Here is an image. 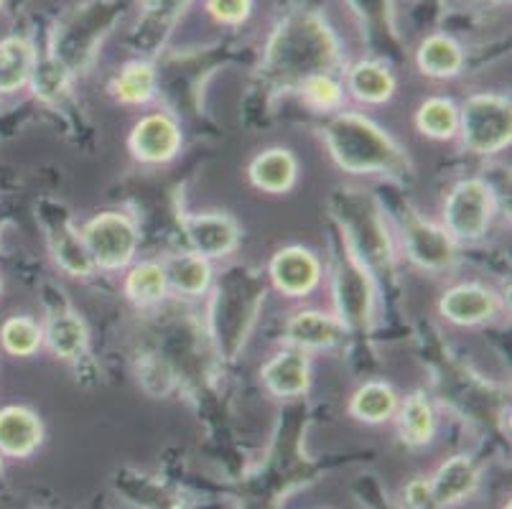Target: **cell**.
I'll return each mask as SVG.
<instances>
[{
	"label": "cell",
	"mask_w": 512,
	"mask_h": 509,
	"mask_svg": "<svg viewBox=\"0 0 512 509\" xmlns=\"http://www.w3.org/2000/svg\"><path fill=\"white\" fill-rule=\"evenodd\" d=\"M344 64L342 44L327 16L311 8L291 11L265 41L260 74L273 90L296 92L314 74H337Z\"/></svg>",
	"instance_id": "6da1fadb"
},
{
	"label": "cell",
	"mask_w": 512,
	"mask_h": 509,
	"mask_svg": "<svg viewBox=\"0 0 512 509\" xmlns=\"http://www.w3.org/2000/svg\"><path fill=\"white\" fill-rule=\"evenodd\" d=\"M324 143L347 174L406 176L411 168L398 140L362 112H334L324 125Z\"/></svg>",
	"instance_id": "7a4b0ae2"
},
{
	"label": "cell",
	"mask_w": 512,
	"mask_h": 509,
	"mask_svg": "<svg viewBox=\"0 0 512 509\" xmlns=\"http://www.w3.org/2000/svg\"><path fill=\"white\" fill-rule=\"evenodd\" d=\"M332 212L344 232V247L372 275H388L395 263V250L380 204L365 191H337Z\"/></svg>",
	"instance_id": "3957f363"
},
{
	"label": "cell",
	"mask_w": 512,
	"mask_h": 509,
	"mask_svg": "<svg viewBox=\"0 0 512 509\" xmlns=\"http://www.w3.org/2000/svg\"><path fill=\"white\" fill-rule=\"evenodd\" d=\"M230 275L232 278L222 283L214 298V339L227 359L235 357L237 349L248 339L265 291L260 280L245 270Z\"/></svg>",
	"instance_id": "277c9868"
},
{
	"label": "cell",
	"mask_w": 512,
	"mask_h": 509,
	"mask_svg": "<svg viewBox=\"0 0 512 509\" xmlns=\"http://www.w3.org/2000/svg\"><path fill=\"white\" fill-rule=\"evenodd\" d=\"M459 138L469 153L495 156L512 143L510 97L477 92L459 107Z\"/></svg>",
	"instance_id": "5b68a950"
},
{
	"label": "cell",
	"mask_w": 512,
	"mask_h": 509,
	"mask_svg": "<svg viewBox=\"0 0 512 509\" xmlns=\"http://www.w3.org/2000/svg\"><path fill=\"white\" fill-rule=\"evenodd\" d=\"M82 242L90 252L95 270H125L136 260L141 235L136 222L123 212H100L82 224Z\"/></svg>",
	"instance_id": "8992f818"
},
{
	"label": "cell",
	"mask_w": 512,
	"mask_h": 509,
	"mask_svg": "<svg viewBox=\"0 0 512 509\" xmlns=\"http://www.w3.org/2000/svg\"><path fill=\"white\" fill-rule=\"evenodd\" d=\"M495 191L484 179H462L444 202V230L456 242H479L495 217Z\"/></svg>",
	"instance_id": "52a82bcc"
},
{
	"label": "cell",
	"mask_w": 512,
	"mask_h": 509,
	"mask_svg": "<svg viewBox=\"0 0 512 509\" xmlns=\"http://www.w3.org/2000/svg\"><path fill=\"white\" fill-rule=\"evenodd\" d=\"M334 303L342 324L352 329H370L375 316V283L372 273L344 247L334 270Z\"/></svg>",
	"instance_id": "ba28073f"
},
{
	"label": "cell",
	"mask_w": 512,
	"mask_h": 509,
	"mask_svg": "<svg viewBox=\"0 0 512 509\" xmlns=\"http://www.w3.org/2000/svg\"><path fill=\"white\" fill-rule=\"evenodd\" d=\"M403 247L413 265L428 273H444L459 260V242L444 230V224H434L418 214L403 219Z\"/></svg>",
	"instance_id": "9c48e42d"
},
{
	"label": "cell",
	"mask_w": 512,
	"mask_h": 509,
	"mask_svg": "<svg viewBox=\"0 0 512 509\" xmlns=\"http://www.w3.org/2000/svg\"><path fill=\"white\" fill-rule=\"evenodd\" d=\"M268 278L286 298H306L321 283V260L304 245L281 247L268 263Z\"/></svg>",
	"instance_id": "30bf717a"
},
{
	"label": "cell",
	"mask_w": 512,
	"mask_h": 509,
	"mask_svg": "<svg viewBox=\"0 0 512 509\" xmlns=\"http://www.w3.org/2000/svg\"><path fill=\"white\" fill-rule=\"evenodd\" d=\"M130 153L141 163H169L181 151V128L169 112H151L138 120L128 138Z\"/></svg>",
	"instance_id": "8fae6325"
},
{
	"label": "cell",
	"mask_w": 512,
	"mask_h": 509,
	"mask_svg": "<svg viewBox=\"0 0 512 509\" xmlns=\"http://www.w3.org/2000/svg\"><path fill=\"white\" fill-rule=\"evenodd\" d=\"M181 230L186 232V240L192 242V250L207 260L227 258L240 245V227L230 214H184Z\"/></svg>",
	"instance_id": "7c38bea8"
},
{
	"label": "cell",
	"mask_w": 512,
	"mask_h": 509,
	"mask_svg": "<svg viewBox=\"0 0 512 509\" xmlns=\"http://www.w3.org/2000/svg\"><path fill=\"white\" fill-rule=\"evenodd\" d=\"M283 339L288 347H296L301 352H324L334 349L349 336V329L342 324L337 314H324V311H296L283 326Z\"/></svg>",
	"instance_id": "4fadbf2b"
},
{
	"label": "cell",
	"mask_w": 512,
	"mask_h": 509,
	"mask_svg": "<svg viewBox=\"0 0 512 509\" xmlns=\"http://www.w3.org/2000/svg\"><path fill=\"white\" fill-rule=\"evenodd\" d=\"M500 308V298L482 283H456L439 298V314L454 326H479Z\"/></svg>",
	"instance_id": "5bb4252c"
},
{
	"label": "cell",
	"mask_w": 512,
	"mask_h": 509,
	"mask_svg": "<svg viewBox=\"0 0 512 509\" xmlns=\"http://www.w3.org/2000/svg\"><path fill=\"white\" fill-rule=\"evenodd\" d=\"M260 380L276 398H301L311 387L309 354L286 344L260 367Z\"/></svg>",
	"instance_id": "9a60e30c"
},
{
	"label": "cell",
	"mask_w": 512,
	"mask_h": 509,
	"mask_svg": "<svg viewBox=\"0 0 512 509\" xmlns=\"http://www.w3.org/2000/svg\"><path fill=\"white\" fill-rule=\"evenodd\" d=\"M479 487V466L474 464L472 456L459 454L446 459L436 469V474L428 479L431 489V502L436 507H456L467 502Z\"/></svg>",
	"instance_id": "2e32d148"
},
{
	"label": "cell",
	"mask_w": 512,
	"mask_h": 509,
	"mask_svg": "<svg viewBox=\"0 0 512 509\" xmlns=\"http://www.w3.org/2000/svg\"><path fill=\"white\" fill-rule=\"evenodd\" d=\"M46 227V240H49L51 252H54V260L59 263V268L67 270L74 278H90L95 273V263H92L90 252H87L82 235L72 224V219L59 209V217L54 214L51 219L44 217Z\"/></svg>",
	"instance_id": "e0dca14e"
},
{
	"label": "cell",
	"mask_w": 512,
	"mask_h": 509,
	"mask_svg": "<svg viewBox=\"0 0 512 509\" xmlns=\"http://www.w3.org/2000/svg\"><path fill=\"white\" fill-rule=\"evenodd\" d=\"M44 441V426L34 410L23 405H8L0 410V454L11 459H26Z\"/></svg>",
	"instance_id": "ac0fdd59"
},
{
	"label": "cell",
	"mask_w": 512,
	"mask_h": 509,
	"mask_svg": "<svg viewBox=\"0 0 512 509\" xmlns=\"http://www.w3.org/2000/svg\"><path fill=\"white\" fill-rule=\"evenodd\" d=\"M344 90L362 105H385L398 90V79L388 64L377 59H360L344 72Z\"/></svg>",
	"instance_id": "d6986e66"
},
{
	"label": "cell",
	"mask_w": 512,
	"mask_h": 509,
	"mask_svg": "<svg viewBox=\"0 0 512 509\" xmlns=\"http://www.w3.org/2000/svg\"><path fill=\"white\" fill-rule=\"evenodd\" d=\"M467 54L451 34L436 31L416 46V67L428 79H456L464 72Z\"/></svg>",
	"instance_id": "ffe728a7"
},
{
	"label": "cell",
	"mask_w": 512,
	"mask_h": 509,
	"mask_svg": "<svg viewBox=\"0 0 512 509\" xmlns=\"http://www.w3.org/2000/svg\"><path fill=\"white\" fill-rule=\"evenodd\" d=\"M250 184L265 194H288L299 179V161L288 148H268L248 166Z\"/></svg>",
	"instance_id": "44dd1931"
},
{
	"label": "cell",
	"mask_w": 512,
	"mask_h": 509,
	"mask_svg": "<svg viewBox=\"0 0 512 509\" xmlns=\"http://www.w3.org/2000/svg\"><path fill=\"white\" fill-rule=\"evenodd\" d=\"M169 291L184 298H199L212 288V263L199 252H176L164 260Z\"/></svg>",
	"instance_id": "7402d4cb"
},
{
	"label": "cell",
	"mask_w": 512,
	"mask_h": 509,
	"mask_svg": "<svg viewBox=\"0 0 512 509\" xmlns=\"http://www.w3.org/2000/svg\"><path fill=\"white\" fill-rule=\"evenodd\" d=\"M395 423H398V436L406 446H428L439 431V418L431 405V400L423 392H413L406 400H400L395 410Z\"/></svg>",
	"instance_id": "603a6c76"
},
{
	"label": "cell",
	"mask_w": 512,
	"mask_h": 509,
	"mask_svg": "<svg viewBox=\"0 0 512 509\" xmlns=\"http://www.w3.org/2000/svg\"><path fill=\"white\" fill-rule=\"evenodd\" d=\"M36 49L26 36L0 39V95H13L31 82L36 67Z\"/></svg>",
	"instance_id": "cb8c5ba5"
},
{
	"label": "cell",
	"mask_w": 512,
	"mask_h": 509,
	"mask_svg": "<svg viewBox=\"0 0 512 509\" xmlns=\"http://www.w3.org/2000/svg\"><path fill=\"white\" fill-rule=\"evenodd\" d=\"M123 293L133 306L151 308L169 296V280H166L164 263L158 260H141L133 263L125 273Z\"/></svg>",
	"instance_id": "d4e9b609"
},
{
	"label": "cell",
	"mask_w": 512,
	"mask_h": 509,
	"mask_svg": "<svg viewBox=\"0 0 512 509\" xmlns=\"http://www.w3.org/2000/svg\"><path fill=\"white\" fill-rule=\"evenodd\" d=\"M44 329V344L51 354L57 359H79L87 352V344H90V331L87 324L79 319L72 311H64V314L51 316L46 321Z\"/></svg>",
	"instance_id": "484cf974"
},
{
	"label": "cell",
	"mask_w": 512,
	"mask_h": 509,
	"mask_svg": "<svg viewBox=\"0 0 512 509\" xmlns=\"http://www.w3.org/2000/svg\"><path fill=\"white\" fill-rule=\"evenodd\" d=\"M398 405L400 398L398 392L393 390V385L372 380L357 387L352 400H349V413H352V418L360 420V423H367V426H380L385 420L395 418Z\"/></svg>",
	"instance_id": "4316f807"
},
{
	"label": "cell",
	"mask_w": 512,
	"mask_h": 509,
	"mask_svg": "<svg viewBox=\"0 0 512 509\" xmlns=\"http://www.w3.org/2000/svg\"><path fill=\"white\" fill-rule=\"evenodd\" d=\"M158 90V74L156 67L146 59L128 62L118 72V77L110 84V92L123 105H146L156 97Z\"/></svg>",
	"instance_id": "83f0119b"
},
{
	"label": "cell",
	"mask_w": 512,
	"mask_h": 509,
	"mask_svg": "<svg viewBox=\"0 0 512 509\" xmlns=\"http://www.w3.org/2000/svg\"><path fill=\"white\" fill-rule=\"evenodd\" d=\"M416 128L434 140H451L459 135V105L449 97H428L416 110Z\"/></svg>",
	"instance_id": "f1b7e54d"
},
{
	"label": "cell",
	"mask_w": 512,
	"mask_h": 509,
	"mask_svg": "<svg viewBox=\"0 0 512 509\" xmlns=\"http://www.w3.org/2000/svg\"><path fill=\"white\" fill-rule=\"evenodd\" d=\"M0 344L13 357H34L44 347V329L29 316H11L0 326Z\"/></svg>",
	"instance_id": "f546056e"
},
{
	"label": "cell",
	"mask_w": 512,
	"mask_h": 509,
	"mask_svg": "<svg viewBox=\"0 0 512 509\" xmlns=\"http://www.w3.org/2000/svg\"><path fill=\"white\" fill-rule=\"evenodd\" d=\"M301 100L316 112H342L344 97H347V90H344V82L337 77V74H314L306 82L299 84Z\"/></svg>",
	"instance_id": "4dcf8cb0"
},
{
	"label": "cell",
	"mask_w": 512,
	"mask_h": 509,
	"mask_svg": "<svg viewBox=\"0 0 512 509\" xmlns=\"http://www.w3.org/2000/svg\"><path fill=\"white\" fill-rule=\"evenodd\" d=\"M69 72H72V69H69L59 56L36 59V67H34V74H31L29 84L34 87L36 97L57 105L69 90Z\"/></svg>",
	"instance_id": "1f68e13d"
},
{
	"label": "cell",
	"mask_w": 512,
	"mask_h": 509,
	"mask_svg": "<svg viewBox=\"0 0 512 509\" xmlns=\"http://www.w3.org/2000/svg\"><path fill=\"white\" fill-rule=\"evenodd\" d=\"M255 0H204V11L217 26L237 28L253 16Z\"/></svg>",
	"instance_id": "d6a6232c"
},
{
	"label": "cell",
	"mask_w": 512,
	"mask_h": 509,
	"mask_svg": "<svg viewBox=\"0 0 512 509\" xmlns=\"http://www.w3.org/2000/svg\"><path fill=\"white\" fill-rule=\"evenodd\" d=\"M403 497L411 509H426L431 504V489H428V479H413L406 489Z\"/></svg>",
	"instance_id": "836d02e7"
},
{
	"label": "cell",
	"mask_w": 512,
	"mask_h": 509,
	"mask_svg": "<svg viewBox=\"0 0 512 509\" xmlns=\"http://www.w3.org/2000/svg\"><path fill=\"white\" fill-rule=\"evenodd\" d=\"M477 3H490V6H505L510 0H477Z\"/></svg>",
	"instance_id": "e575fe53"
},
{
	"label": "cell",
	"mask_w": 512,
	"mask_h": 509,
	"mask_svg": "<svg viewBox=\"0 0 512 509\" xmlns=\"http://www.w3.org/2000/svg\"><path fill=\"white\" fill-rule=\"evenodd\" d=\"M0 471H3V454H0Z\"/></svg>",
	"instance_id": "d590c367"
},
{
	"label": "cell",
	"mask_w": 512,
	"mask_h": 509,
	"mask_svg": "<svg viewBox=\"0 0 512 509\" xmlns=\"http://www.w3.org/2000/svg\"><path fill=\"white\" fill-rule=\"evenodd\" d=\"M3 3H6V0H0V8H3Z\"/></svg>",
	"instance_id": "8d00e7d4"
}]
</instances>
